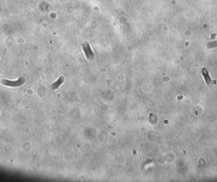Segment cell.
Listing matches in <instances>:
<instances>
[{
    "mask_svg": "<svg viewBox=\"0 0 217 182\" xmlns=\"http://www.w3.org/2000/svg\"><path fill=\"white\" fill-rule=\"evenodd\" d=\"M2 83L3 85H6V86L12 87H17L21 86V85L24 84L25 79L23 78H20L17 79V80H15V81L4 79V80H2Z\"/></svg>",
    "mask_w": 217,
    "mask_h": 182,
    "instance_id": "cell-1",
    "label": "cell"
},
{
    "mask_svg": "<svg viewBox=\"0 0 217 182\" xmlns=\"http://www.w3.org/2000/svg\"><path fill=\"white\" fill-rule=\"evenodd\" d=\"M63 82H64V78H63L62 77L60 78H59V80H57V81L55 82V83H53V84H52V89L55 90V89H58V88L60 87V85H61L62 84Z\"/></svg>",
    "mask_w": 217,
    "mask_h": 182,
    "instance_id": "cell-2",
    "label": "cell"
},
{
    "mask_svg": "<svg viewBox=\"0 0 217 182\" xmlns=\"http://www.w3.org/2000/svg\"><path fill=\"white\" fill-rule=\"evenodd\" d=\"M204 70V71H203V75H204V79H205L207 84H209L211 83V78H210V77H209V75H208V72L206 71V70Z\"/></svg>",
    "mask_w": 217,
    "mask_h": 182,
    "instance_id": "cell-3",
    "label": "cell"
}]
</instances>
